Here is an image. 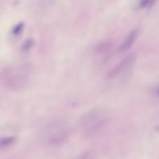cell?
Here are the masks:
<instances>
[{
	"instance_id": "6da1fadb",
	"label": "cell",
	"mask_w": 159,
	"mask_h": 159,
	"mask_svg": "<svg viewBox=\"0 0 159 159\" xmlns=\"http://www.w3.org/2000/svg\"><path fill=\"white\" fill-rule=\"evenodd\" d=\"M135 59V55L134 53L128 54L107 72L105 78L109 79L115 78L124 68L132 65Z\"/></svg>"
},
{
	"instance_id": "7a4b0ae2",
	"label": "cell",
	"mask_w": 159,
	"mask_h": 159,
	"mask_svg": "<svg viewBox=\"0 0 159 159\" xmlns=\"http://www.w3.org/2000/svg\"><path fill=\"white\" fill-rule=\"evenodd\" d=\"M69 130L68 129L63 128L50 134L48 139L49 144L53 145L61 144L67 139L69 136Z\"/></svg>"
},
{
	"instance_id": "3957f363",
	"label": "cell",
	"mask_w": 159,
	"mask_h": 159,
	"mask_svg": "<svg viewBox=\"0 0 159 159\" xmlns=\"http://www.w3.org/2000/svg\"><path fill=\"white\" fill-rule=\"evenodd\" d=\"M140 30V28H137L132 30L118 48L117 52H124L128 50L138 37Z\"/></svg>"
},
{
	"instance_id": "277c9868",
	"label": "cell",
	"mask_w": 159,
	"mask_h": 159,
	"mask_svg": "<svg viewBox=\"0 0 159 159\" xmlns=\"http://www.w3.org/2000/svg\"><path fill=\"white\" fill-rule=\"evenodd\" d=\"M112 46V43L108 41H102L99 42L96 46L95 51L98 54H101L109 52Z\"/></svg>"
},
{
	"instance_id": "5b68a950",
	"label": "cell",
	"mask_w": 159,
	"mask_h": 159,
	"mask_svg": "<svg viewBox=\"0 0 159 159\" xmlns=\"http://www.w3.org/2000/svg\"><path fill=\"white\" fill-rule=\"evenodd\" d=\"M16 141V138L13 136L6 137L0 139V148H5L14 144Z\"/></svg>"
},
{
	"instance_id": "8992f818",
	"label": "cell",
	"mask_w": 159,
	"mask_h": 159,
	"mask_svg": "<svg viewBox=\"0 0 159 159\" xmlns=\"http://www.w3.org/2000/svg\"><path fill=\"white\" fill-rule=\"evenodd\" d=\"M156 0H139L138 7L141 9H149L152 7Z\"/></svg>"
},
{
	"instance_id": "52a82bcc",
	"label": "cell",
	"mask_w": 159,
	"mask_h": 159,
	"mask_svg": "<svg viewBox=\"0 0 159 159\" xmlns=\"http://www.w3.org/2000/svg\"><path fill=\"white\" fill-rule=\"evenodd\" d=\"M34 43V40L30 38L26 39L23 43L22 48L24 51H27L29 50L33 45Z\"/></svg>"
},
{
	"instance_id": "ba28073f",
	"label": "cell",
	"mask_w": 159,
	"mask_h": 159,
	"mask_svg": "<svg viewBox=\"0 0 159 159\" xmlns=\"http://www.w3.org/2000/svg\"><path fill=\"white\" fill-rule=\"evenodd\" d=\"M24 27V25L22 23H20L16 25L13 28L12 32L15 35L19 34L22 31Z\"/></svg>"
}]
</instances>
